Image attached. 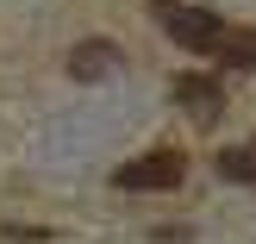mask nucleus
Segmentation results:
<instances>
[{
	"instance_id": "nucleus-3",
	"label": "nucleus",
	"mask_w": 256,
	"mask_h": 244,
	"mask_svg": "<svg viewBox=\"0 0 256 244\" xmlns=\"http://www.w3.org/2000/svg\"><path fill=\"white\" fill-rule=\"evenodd\" d=\"M175 100H182L194 119H219L225 113V88L212 75H175Z\"/></svg>"
},
{
	"instance_id": "nucleus-4",
	"label": "nucleus",
	"mask_w": 256,
	"mask_h": 244,
	"mask_svg": "<svg viewBox=\"0 0 256 244\" xmlns=\"http://www.w3.org/2000/svg\"><path fill=\"white\" fill-rule=\"evenodd\" d=\"M112 63H119V44H106V38H88V44L69 50V75H82V82L112 75Z\"/></svg>"
},
{
	"instance_id": "nucleus-1",
	"label": "nucleus",
	"mask_w": 256,
	"mask_h": 244,
	"mask_svg": "<svg viewBox=\"0 0 256 244\" xmlns=\"http://www.w3.org/2000/svg\"><path fill=\"white\" fill-rule=\"evenodd\" d=\"M150 13H156V25L175 38V44H188V50H219V38H225V19L219 13H206V7H188V0H150Z\"/></svg>"
},
{
	"instance_id": "nucleus-2",
	"label": "nucleus",
	"mask_w": 256,
	"mask_h": 244,
	"mask_svg": "<svg viewBox=\"0 0 256 244\" xmlns=\"http://www.w3.org/2000/svg\"><path fill=\"white\" fill-rule=\"evenodd\" d=\"M188 157L182 150H144V157L119 163L112 169V188H132V194H162V188H182Z\"/></svg>"
},
{
	"instance_id": "nucleus-6",
	"label": "nucleus",
	"mask_w": 256,
	"mask_h": 244,
	"mask_svg": "<svg viewBox=\"0 0 256 244\" xmlns=\"http://www.w3.org/2000/svg\"><path fill=\"white\" fill-rule=\"evenodd\" d=\"M219 175H225V182H256V144L219 150Z\"/></svg>"
},
{
	"instance_id": "nucleus-5",
	"label": "nucleus",
	"mask_w": 256,
	"mask_h": 244,
	"mask_svg": "<svg viewBox=\"0 0 256 244\" xmlns=\"http://www.w3.org/2000/svg\"><path fill=\"white\" fill-rule=\"evenodd\" d=\"M212 57L232 63V69H256V32H250V25H225V38H219Z\"/></svg>"
}]
</instances>
